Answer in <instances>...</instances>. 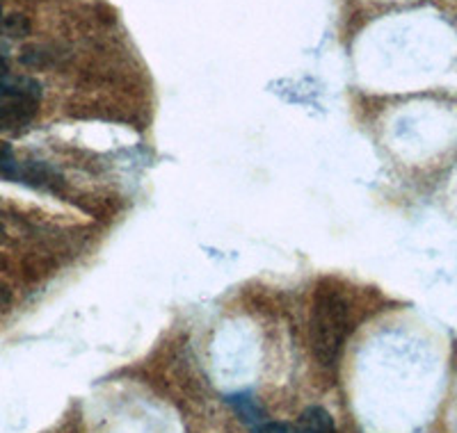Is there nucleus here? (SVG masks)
Returning <instances> with one entry per match:
<instances>
[{"mask_svg":"<svg viewBox=\"0 0 457 433\" xmlns=\"http://www.w3.org/2000/svg\"><path fill=\"white\" fill-rule=\"evenodd\" d=\"M0 19H3V10H0Z\"/></svg>","mask_w":457,"mask_h":433,"instance_id":"9","label":"nucleus"},{"mask_svg":"<svg viewBox=\"0 0 457 433\" xmlns=\"http://www.w3.org/2000/svg\"><path fill=\"white\" fill-rule=\"evenodd\" d=\"M295 433H334L332 415L320 406H309L302 413Z\"/></svg>","mask_w":457,"mask_h":433,"instance_id":"3","label":"nucleus"},{"mask_svg":"<svg viewBox=\"0 0 457 433\" xmlns=\"http://www.w3.org/2000/svg\"><path fill=\"white\" fill-rule=\"evenodd\" d=\"M350 333L348 301L328 283L316 290L312 313V349L322 367H334Z\"/></svg>","mask_w":457,"mask_h":433,"instance_id":"1","label":"nucleus"},{"mask_svg":"<svg viewBox=\"0 0 457 433\" xmlns=\"http://www.w3.org/2000/svg\"><path fill=\"white\" fill-rule=\"evenodd\" d=\"M7 76V62H5V57H0V80Z\"/></svg>","mask_w":457,"mask_h":433,"instance_id":"7","label":"nucleus"},{"mask_svg":"<svg viewBox=\"0 0 457 433\" xmlns=\"http://www.w3.org/2000/svg\"><path fill=\"white\" fill-rule=\"evenodd\" d=\"M3 235H5V231H3V226H0V242H3Z\"/></svg>","mask_w":457,"mask_h":433,"instance_id":"8","label":"nucleus"},{"mask_svg":"<svg viewBox=\"0 0 457 433\" xmlns=\"http://www.w3.org/2000/svg\"><path fill=\"white\" fill-rule=\"evenodd\" d=\"M5 28H7V32H12L14 37H23L28 32V21L23 19V16L14 14V16H10V19H7Z\"/></svg>","mask_w":457,"mask_h":433,"instance_id":"5","label":"nucleus"},{"mask_svg":"<svg viewBox=\"0 0 457 433\" xmlns=\"http://www.w3.org/2000/svg\"><path fill=\"white\" fill-rule=\"evenodd\" d=\"M261 433H295V427L286 422H268Z\"/></svg>","mask_w":457,"mask_h":433,"instance_id":"6","label":"nucleus"},{"mask_svg":"<svg viewBox=\"0 0 457 433\" xmlns=\"http://www.w3.org/2000/svg\"><path fill=\"white\" fill-rule=\"evenodd\" d=\"M227 404L231 406V411L240 418V422L245 427H250L252 433H261L263 427L268 424V418H265V411L259 402L254 399L252 392H234V395H227Z\"/></svg>","mask_w":457,"mask_h":433,"instance_id":"2","label":"nucleus"},{"mask_svg":"<svg viewBox=\"0 0 457 433\" xmlns=\"http://www.w3.org/2000/svg\"><path fill=\"white\" fill-rule=\"evenodd\" d=\"M0 176L3 178H19V165L14 160V151L5 142H0Z\"/></svg>","mask_w":457,"mask_h":433,"instance_id":"4","label":"nucleus"}]
</instances>
